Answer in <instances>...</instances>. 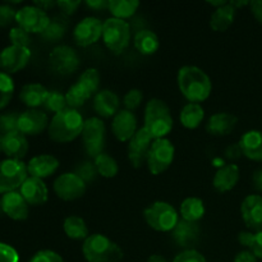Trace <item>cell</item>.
Here are the masks:
<instances>
[{"mask_svg":"<svg viewBox=\"0 0 262 262\" xmlns=\"http://www.w3.org/2000/svg\"><path fill=\"white\" fill-rule=\"evenodd\" d=\"M178 87L181 94L189 102L200 104L209 99L211 94V79L206 72L194 66L182 67L178 72Z\"/></svg>","mask_w":262,"mask_h":262,"instance_id":"cell-1","label":"cell"},{"mask_svg":"<svg viewBox=\"0 0 262 262\" xmlns=\"http://www.w3.org/2000/svg\"><path fill=\"white\" fill-rule=\"evenodd\" d=\"M84 119L78 110L67 107L54 115L49 124L48 133L51 141L56 143H68L82 135Z\"/></svg>","mask_w":262,"mask_h":262,"instance_id":"cell-2","label":"cell"},{"mask_svg":"<svg viewBox=\"0 0 262 262\" xmlns=\"http://www.w3.org/2000/svg\"><path fill=\"white\" fill-rule=\"evenodd\" d=\"M173 117L168 105L160 99H151L145 107V128L152 140L165 138L173 129Z\"/></svg>","mask_w":262,"mask_h":262,"instance_id":"cell-3","label":"cell"},{"mask_svg":"<svg viewBox=\"0 0 262 262\" xmlns=\"http://www.w3.org/2000/svg\"><path fill=\"white\" fill-rule=\"evenodd\" d=\"M82 252L89 262H120L123 251L106 235L95 233L83 241Z\"/></svg>","mask_w":262,"mask_h":262,"instance_id":"cell-4","label":"cell"},{"mask_svg":"<svg viewBox=\"0 0 262 262\" xmlns=\"http://www.w3.org/2000/svg\"><path fill=\"white\" fill-rule=\"evenodd\" d=\"M143 217L148 227L156 232H173L179 222L177 210L164 201H156L146 207Z\"/></svg>","mask_w":262,"mask_h":262,"instance_id":"cell-5","label":"cell"},{"mask_svg":"<svg viewBox=\"0 0 262 262\" xmlns=\"http://www.w3.org/2000/svg\"><path fill=\"white\" fill-rule=\"evenodd\" d=\"M102 41L112 53L122 54L129 46L130 26L127 20L109 18L102 27Z\"/></svg>","mask_w":262,"mask_h":262,"instance_id":"cell-6","label":"cell"},{"mask_svg":"<svg viewBox=\"0 0 262 262\" xmlns=\"http://www.w3.org/2000/svg\"><path fill=\"white\" fill-rule=\"evenodd\" d=\"M176 148L168 138L154 140L147 156V168L152 176H160L173 164Z\"/></svg>","mask_w":262,"mask_h":262,"instance_id":"cell-7","label":"cell"},{"mask_svg":"<svg viewBox=\"0 0 262 262\" xmlns=\"http://www.w3.org/2000/svg\"><path fill=\"white\" fill-rule=\"evenodd\" d=\"M27 165L20 160L0 161V193L5 194L17 191L28 178Z\"/></svg>","mask_w":262,"mask_h":262,"instance_id":"cell-8","label":"cell"},{"mask_svg":"<svg viewBox=\"0 0 262 262\" xmlns=\"http://www.w3.org/2000/svg\"><path fill=\"white\" fill-rule=\"evenodd\" d=\"M82 141L84 150L91 159L104 154L105 148V124L100 118L92 117L84 120L82 130Z\"/></svg>","mask_w":262,"mask_h":262,"instance_id":"cell-9","label":"cell"},{"mask_svg":"<svg viewBox=\"0 0 262 262\" xmlns=\"http://www.w3.org/2000/svg\"><path fill=\"white\" fill-rule=\"evenodd\" d=\"M49 64L51 69L61 76L74 73L81 66V59L73 48L67 45L56 46L49 55Z\"/></svg>","mask_w":262,"mask_h":262,"instance_id":"cell-10","label":"cell"},{"mask_svg":"<svg viewBox=\"0 0 262 262\" xmlns=\"http://www.w3.org/2000/svg\"><path fill=\"white\" fill-rule=\"evenodd\" d=\"M48 13L35 5H27L17 10L15 22L28 33H42L50 23Z\"/></svg>","mask_w":262,"mask_h":262,"instance_id":"cell-11","label":"cell"},{"mask_svg":"<svg viewBox=\"0 0 262 262\" xmlns=\"http://www.w3.org/2000/svg\"><path fill=\"white\" fill-rule=\"evenodd\" d=\"M87 184L76 173H64L54 182V192L63 201L81 199L86 192Z\"/></svg>","mask_w":262,"mask_h":262,"instance_id":"cell-12","label":"cell"},{"mask_svg":"<svg viewBox=\"0 0 262 262\" xmlns=\"http://www.w3.org/2000/svg\"><path fill=\"white\" fill-rule=\"evenodd\" d=\"M104 22L95 17H86L74 27L73 38L81 48H87L96 43L102 37Z\"/></svg>","mask_w":262,"mask_h":262,"instance_id":"cell-13","label":"cell"},{"mask_svg":"<svg viewBox=\"0 0 262 262\" xmlns=\"http://www.w3.org/2000/svg\"><path fill=\"white\" fill-rule=\"evenodd\" d=\"M152 137L145 128H140L128 142V159L133 168L140 169L147 161L148 151L152 145Z\"/></svg>","mask_w":262,"mask_h":262,"instance_id":"cell-14","label":"cell"},{"mask_svg":"<svg viewBox=\"0 0 262 262\" xmlns=\"http://www.w3.org/2000/svg\"><path fill=\"white\" fill-rule=\"evenodd\" d=\"M31 51L28 48L10 45L0 53V69L4 73H17L28 64Z\"/></svg>","mask_w":262,"mask_h":262,"instance_id":"cell-15","label":"cell"},{"mask_svg":"<svg viewBox=\"0 0 262 262\" xmlns=\"http://www.w3.org/2000/svg\"><path fill=\"white\" fill-rule=\"evenodd\" d=\"M49 124L50 123L46 113L37 109H28L19 115L18 132L25 136H37L49 128Z\"/></svg>","mask_w":262,"mask_h":262,"instance_id":"cell-16","label":"cell"},{"mask_svg":"<svg viewBox=\"0 0 262 262\" xmlns=\"http://www.w3.org/2000/svg\"><path fill=\"white\" fill-rule=\"evenodd\" d=\"M241 215L246 227L253 232L262 230V197L260 194H250L241 205Z\"/></svg>","mask_w":262,"mask_h":262,"instance_id":"cell-17","label":"cell"},{"mask_svg":"<svg viewBox=\"0 0 262 262\" xmlns=\"http://www.w3.org/2000/svg\"><path fill=\"white\" fill-rule=\"evenodd\" d=\"M113 135L120 142H129L130 138L137 132V118L129 110H119L113 118Z\"/></svg>","mask_w":262,"mask_h":262,"instance_id":"cell-18","label":"cell"},{"mask_svg":"<svg viewBox=\"0 0 262 262\" xmlns=\"http://www.w3.org/2000/svg\"><path fill=\"white\" fill-rule=\"evenodd\" d=\"M0 146H2L3 152L8 156V159L20 161L27 155L28 148H30L26 136L18 130L8 133V135H0Z\"/></svg>","mask_w":262,"mask_h":262,"instance_id":"cell-19","label":"cell"},{"mask_svg":"<svg viewBox=\"0 0 262 262\" xmlns=\"http://www.w3.org/2000/svg\"><path fill=\"white\" fill-rule=\"evenodd\" d=\"M0 209L13 220H26L28 217V204L20 192H9L3 194L0 200Z\"/></svg>","mask_w":262,"mask_h":262,"instance_id":"cell-20","label":"cell"},{"mask_svg":"<svg viewBox=\"0 0 262 262\" xmlns=\"http://www.w3.org/2000/svg\"><path fill=\"white\" fill-rule=\"evenodd\" d=\"M171 234H173L174 242L179 247H183L186 250H192V247L199 242L201 230H200L197 223L186 222V220L181 219L178 224H177V227L173 229Z\"/></svg>","mask_w":262,"mask_h":262,"instance_id":"cell-21","label":"cell"},{"mask_svg":"<svg viewBox=\"0 0 262 262\" xmlns=\"http://www.w3.org/2000/svg\"><path fill=\"white\" fill-rule=\"evenodd\" d=\"M19 192L27 204L33 205V206L43 205L49 199L46 184L43 183L42 179L35 178V177H28L19 188Z\"/></svg>","mask_w":262,"mask_h":262,"instance_id":"cell-22","label":"cell"},{"mask_svg":"<svg viewBox=\"0 0 262 262\" xmlns=\"http://www.w3.org/2000/svg\"><path fill=\"white\" fill-rule=\"evenodd\" d=\"M59 160L53 155H38L31 159L27 164V171L30 177L43 179L53 176L59 168Z\"/></svg>","mask_w":262,"mask_h":262,"instance_id":"cell-23","label":"cell"},{"mask_svg":"<svg viewBox=\"0 0 262 262\" xmlns=\"http://www.w3.org/2000/svg\"><path fill=\"white\" fill-rule=\"evenodd\" d=\"M119 97L110 90H101L94 97V109L100 117L114 118L119 112Z\"/></svg>","mask_w":262,"mask_h":262,"instance_id":"cell-24","label":"cell"},{"mask_svg":"<svg viewBox=\"0 0 262 262\" xmlns=\"http://www.w3.org/2000/svg\"><path fill=\"white\" fill-rule=\"evenodd\" d=\"M239 168L235 164L223 165L215 173L214 179H212V186L217 192H222V193L229 192L237 186L238 181H239Z\"/></svg>","mask_w":262,"mask_h":262,"instance_id":"cell-25","label":"cell"},{"mask_svg":"<svg viewBox=\"0 0 262 262\" xmlns=\"http://www.w3.org/2000/svg\"><path fill=\"white\" fill-rule=\"evenodd\" d=\"M238 118L230 113H216L211 115L206 124L207 133L212 136H228L234 130Z\"/></svg>","mask_w":262,"mask_h":262,"instance_id":"cell-26","label":"cell"},{"mask_svg":"<svg viewBox=\"0 0 262 262\" xmlns=\"http://www.w3.org/2000/svg\"><path fill=\"white\" fill-rule=\"evenodd\" d=\"M238 143L246 158L262 163V130H248Z\"/></svg>","mask_w":262,"mask_h":262,"instance_id":"cell-27","label":"cell"},{"mask_svg":"<svg viewBox=\"0 0 262 262\" xmlns=\"http://www.w3.org/2000/svg\"><path fill=\"white\" fill-rule=\"evenodd\" d=\"M49 91L40 83H28L22 87L19 92V99L30 109L43 106Z\"/></svg>","mask_w":262,"mask_h":262,"instance_id":"cell-28","label":"cell"},{"mask_svg":"<svg viewBox=\"0 0 262 262\" xmlns=\"http://www.w3.org/2000/svg\"><path fill=\"white\" fill-rule=\"evenodd\" d=\"M235 12L237 9L228 2L227 4L212 12L211 18H210V27L216 32H224L234 22Z\"/></svg>","mask_w":262,"mask_h":262,"instance_id":"cell-29","label":"cell"},{"mask_svg":"<svg viewBox=\"0 0 262 262\" xmlns=\"http://www.w3.org/2000/svg\"><path fill=\"white\" fill-rule=\"evenodd\" d=\"M133 43L142 55H152L160 48L158 35L151 30H140L133 37Z\"/></svg>","mask_w":262,"mask_h":262,"instance_id":"cell-30","label":"cell"},{"mask_svg":"<svg viewBox=\"0 0 262 262\" xmlns=\"http://www.w3.org/2000/svg\"><path fill=\"white\" fill-rule=\"evenodd\" d=\"M205 118V109L201 104H194V102H188L184 105L183 109L181 110L179 119L183 127L187 129H196L201 125Z\"/></svg>","mask_w":262,"mask_h":262,"instance_id":"cell-31","label":"cell"},{"mask_svg":"<svg viewBox=\"0 0 262 262\" xmlns=\"http://www.w3.org/2000/svg\"><path fill=\"white\" fill-rule=\"evenodd\" d=\"M63 229L67 237L74 241H86L90 237L89 228H87L86 222L82 217L71 215L66 217L63 223Z\"/></svg>","mask_w":262,"mask_h":262,"instance_id":"cell-32","label":"cell"},{"mask_svg":"<svg viewBox=\"0 0 262 262\" xmlns=\"http://www.w3.org/2000/svg\"><path fill=\"white\" fill-rule=\"evenodd\" d=\"M181 215L182 219L186 222H200L205 215L204 201L197 197H187L181 204Z\"/></svg>","mask_w":262,"mask_h":262,"instance_id":"cell-33","label":"cell"},{"mask_svg":"<svg viewBox=\"0 0 262 262\" xmlns=\"http://www.w3.org/2000/svg\"><path fill=\"white\" fill-rule=\"evenodd\" d=\"M138 7L140 2L137 0H109L107 10L112 13L113 18L125 20L135 15Z\"/></svg>","mask_w":262,"mask_h":262,"instance_id":"cell-34","label":"cell"},{"mask_svg":"<svg viewBox=\"0 0 262 262\" xmlns=\"http://www.w3.org/2000/svg\"><path fill=\"white\" fill-rule=\"evenodd\" d=\"M94 163L96 165L97 173L101 177H104V178H114L118 174V171H119L117 160L105 152L97 156L94 160Z\"/></svg>","mask_w":262,"mask_h":262,"instance_id":"cell-35","label":"cell"},{"mask_svg":"<svg viewBox=\"0 0 262 262\" xmlns=\"http://www.w3.org/2000/svg\"><path fill=\"white\" fill-rule=\"evenodd\" d=\"M91 97V95L81 86V84L77 82L73 86H71L68 89V91L66 92V99L68 107L71 109H78L82 105H84V102Z\"/></svg>","mask_w":262,"mask_h":262,"instance_id":"cell-36","label":"cell"},{"mask_svg":"<svg viewBox=\"0 0 262 262\" xmlns=\"http://www.w3.org/2000/svg\"><path fill=\"white\" fill-rule=\"evenodd\" d=\"M100 81H101L100 72L96 68H89L81 74L78 83L92 96V95H96L99 92Z\"/></svg>","mask_w":262,"mask_h":262,"instance_id":"cell-37","label":"cell"},{"mask_svg":"<svg viewBox=\"0 0 262 262\" xmlns=\"http://www.w3.org/2000/svg\"><path fill=\"white\" fill-rule=\"evenodd\" d=\"M67 26L63 20H60L59 18H54L50 20V23L48 25V27L45 28L42 33H41V37L43 40L49 41V42H56V41L61 40L66 35Z\"/></svg>","mask_w":262,"mask_h":262,"instance_id":"cell-38","label":"cell"},{"mask_svg":"<svg viewBox=\"0 0 262 262\" xmlns=\"http://www.w3.org/2000/svg\"><path fill=\"white\" fill-rule=\"evenodd\" d=\"M14 94V82L9 74L0 72V110L4 109Z\"/></svg>","mask_w":262,"mask_h":262,"instance_id":"cell-39","label":"cell"},{"mask_svg":"<svg viewBox=\"0 0 262 262\" xmlns=\"http://www.w3.org/2000/svg\"><path fill=\"white\" fill-rule=\"evenodd\" d=\"M43 106H45L46 110L54 113V115L63 112V110H66L68 107L66 95H63L59 91H49V95L46 97Z\"/></svg>","mask_w":262,"mask_h":262,"instance_id":"cell-40","label":"cell"},{"mask_svg":"<svg viewBox=\"0 0 262 262\" xmlns=\"http://www.w3.org/2000/svg\"><path fill=\"white\" fill-rule=\"evenodd\" d=\"M19 115L20 114H18L15 112L0 114V135H8V133L17 132Z\"/></svg>","mask_w":262,"mask_h":262,"instance_id":"cell-41","label":"cell"},{"mask_svg":"<svg viewBox=\"0 0 262 262\" xmlns=\"http://www.w3.org/2000/svg\"><path fill=\"white\" fill-rule=\"evenodd\" d=\"M74 173H76L86 184L91 183V182L96 178L97 174H99L97 173L96 165H95V163H91V161H83V163L79 164L76 168V171H74Z\"/></svg>","mask_w":262,"mask_h":262,"instance_id":"cell-42","label":"cell"},{"mask_svg":"<svg viewBox=\"0 0 262 262\" xmlns=\"http://www.w3.org/2000/svg\"><path fill=\"white\" fill-rule=\"evenodd\" d=\"M9 40L12 41V45L20 46V48H28L31 43V33L23 30L22 27L17 26L13 27L9 32Z\"/></svg>","mask_w":262,"mask_h":262,"instance_id":"cell-43","label":"cell"},{"mask_svg":"<svg viewBox=\"0 0 262 262\" xmlns=\"http://www.w3.org/2000/svg\"><path fill=\"white\" fill-rule=\"evenodd\" d=\"M142 100H143L142 91L138 89H132L124 95V97H123V104H124L125 110L133 112V110H136L138 106H140Z\"/></svg>","mask_w":262,"mask_h":262,"instance_id":"cell-44","label":"cell"},{"mask_svg":"<svg viewBox=\"0 0 262 262\" xmlns=\"http://www.w3.org/2000/svg\"><path fill=\"white\" fill-rule=\"evenodd\" d=\"M173 262H206V258L202 253L196 250H184L176 256Z\"/></svg>","mask_w":262,"mask_h":262,"instance_id":"cell-45","label":"cell"},{"mask_svg":"<svg viewBox=\"0 0 262 262\" xmlns=\"http://www.w3.org/2000/svg\"><path fill=\"white\" fill-rule=\"evenodd\" d=\"M30 262H64L59 253L50 250H41L32 256Z\"/></svg>","mask_w":262,"mask_h":262,"instance_id":"cell-46","label":"cell"},{"mask_svg":"<svg viewBox=\"0 0 262 262\" xmlns=\"http://www.w3.org/2000/svg\"><path fill=\"white\" fill-rule=\"evenodd\" d=\"M17 10L8 4L0 5V27H7L15 20Z\"/></svg>","mask_w":262,"mask_h":262,"instance_id":"cell-47","label":"cell"},{"mask_svg":"<svg viewBox=\"0 0 262 262\" xmlns=\"http://www.w3.org/2000/svg\"><path fill=\"white\" fill-rule=\"evenodd\" d=\"M0 262H19V256L13 247L0 243Z\"/></svg>","mask_w":262,"mask_h":262,"instance_id":"cell-48","label":"cell"},{"mask_svg":"<svg viewBox=\"0 0 262 262\" xmlns=\"http://www.w3.org/2000/svg\"><path fill=\"white\" fill-rule=\"evenodd\" d=\"M79 5H81V0H59L56 2V7L60 8L61 12L67 15L74 14Z\"/></svg>","mask_w":262,"mask_h":262,"instance_id":"cell-49","label":"cell"},{"mask_svg":"<svg viewBox=\"0 0 262 262\" xmlns=\"http://www.w3.org/2000/svg\"><path fill=\"white\" fill-rule=\"evenodd\" d=\"M255 237H256V233L252 232H241L239 235H238V241H239L241 245L243 247L248 248V250H252V246L255 243Z\"/></svg>","mask_w":262,"mask_h":262,"instance_id":"cell-50","label":"cell"},{"mask_svg":"<svg viewBox=\"0 0 262 262\" xmlns=\"http://www.w3.org/2000/svg\"><path fill=\"white\" fill-rule=\"evenodd\" d=\"M251 252H252L253 255L256 256V257L262 260V230H261V232L256 233L255 243H253Z\"/></svg>","mask_w":262,"mask_h":262,"instance_id":"cell-51","label":"cell"},{"mask_svg":"<svg viewBox=\"0 0 262 262\" xmlns=\"http://www.w3.org/2000/svg\"><path fill=\"white\" fill-rule=\"evenodd\" d=\"M251 12L255 15L256 19L262 25V0H253V2H250Z\"/></svg>","mask_w":262,"mask_h":262,"instance_id":"cell-52","label":"cell"},{"mask_svg":"<svg viewBox=\"0 0 262 262\" xmlns=\"http://www.w3.org/2000/svg\"><path fill=\"white\" fill-rule=\"evenodd\" d=\"M233 262H257V257L251 251H242L235 256Z\"/></svg>","mask_w":262,"mask_h":262,"instance_id":"cell-53","label":"cell"},{"mask_svg":"<svg viewBox=\"0 0 262 262\" xmlns=\"http://www.w3.org/2000/svg\"><path fill=\"white\" fill-rule=\"evenodd\" d=\"M86 5L89 8H91L92 10L107 9V5H109V0H87Z\"/></svg>","mask_w":262,"mask_h":262,"instance_id":"cell-54","label":"cell"},{"mask_svg":"<svg viewBox=\"0 0 262 262\" xmlns=\"http://www.w3.org/2000/svg\"><path fill=\"white\" fill-rule=\"evenodd\" d=\"M33 5L37 8H40V9H42L43 12H46V10L51 9V8H54L56 5V2H51V0H40V2H33Z\"/></svg>","mask_w":262,"mask_h":262,"instance_id":"cell-55","label":"cell"},{"mask_svg":"<svg viewBox=\"0 0 262 262\" xmlns=\"http://www.w3.org/2000/svg\"><path fill=\"white\" fill-rule=\"evenodd\" d=\"M241 155H242V150L239 147V143L235 146H230L227 150V156L229 159H238Z\"/></svg>","mask_w":262,"mask_h":262,"instance_id":"cell-56","label":"cell"},{"mask_svg":"<svg viewBox=\"0 0 262 262\" xmlns=\"http://www.w3.org/2000/svg\"><path fill=\"white\" fill-rule=\"evenodd\" d=\"M253 186L257 191L262 192V169L253 174Z\"/></svg>","mask_w":262,"mask_h":262,"instance_id":"cell-57","label":"cell"},{"mask_svg":"<svg viewBox=\"0 0 262 262\" xmlns=\"http://www.w3.org/2000/svg\"><path fill=\"white\" fill-rule=\"evenodd\" d=\"M147 262H168V261H166L165 258L163 257V256L152 255V256H150V257H148Z\"/></svg>","mask_w":262,"mask_h":262,"instance_id":"cell-58","label":"cell"},{"mask_svg":"<svg viewBox=\"0 0 262 262\" xmlns=\"http://www.w3.org/2000/svg\"><path fill=\"white\" fill-rule=\"evenodd\" d=\"M229 3L235 8V9H238V8L241 7H245V5H250V2H229Z\"/></svg>","mask_w":262,"mask_h":262,"instance_id":"cell-59","label":"cell"},{"mask_svg":"<svg viewBox=\"0 0 262 262\" xmlns=\"http://www.w3.org/2000/svg\"><path fill=\"white\" fill-rule=\"evenodd\" d=\"M228 2H224V0H222V2H209L210 5H212V7L215 8V9H217V8L223 7V5L227 4Z\"/></svg>","mask_w":262,"mask_h":262,"instance_id":"cell-60","label":"cell"},{"mask_svg":"<svg viewBox=\"0 0 262 262\" xmlns=\"http://www.w3.org/2000/svg\"><path fill=\"white\" fill-rule=\"evenodd\" d=\"M0 151H2V146H0Z\"/></svg>","mask_w":262,"mask_h":262,"instance_id":"cell-61","label":"cell"}]
</instances>
